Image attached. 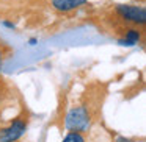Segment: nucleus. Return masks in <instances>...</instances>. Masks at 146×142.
<instances>
[{
    "mask_svg": "<svg viewBox=\"0 0 146 142\" xmlns=\"http://www.w3.org/2000/svg\"><path fill=\"white\" fill-rule=\"evenodd\" d=\"M27 130V117L21 116L7 128L0 130V142H14L25 133Z\"/></svg>",
    "mask_w": 146,
    "mask_h": 142,
    "instance_id": "nucleus-2",
    "label": "nucleus"
},
{
    "mask_svg": "<svg viewBox=\"0 0 146 142\" xmlns=\"http://www.w3.org/2000/svg\"><path fill=\"white\" fill-rule=\"evenodd\" d=\"M36 44V39L33 38V39H30V45H35Z\"/></svg>",
    "mask_w": 146,
    "mask_h": 142,
    "instance_id": "nucleus-8",
    "label": "nucleus"
},
{
    "mask_svg": "<svg viewBox=\"0 0 146 142\" xmlns=\"http://www.w3.org/2000/svg\"><path fill=\"white\" fill-rule=\"evenodd\" d=\"M116 13L127 22L143 25L146 20V10L138 5H116Z\"/></svg>",
    "mask_w": 146,
    "mask_h": 142,
    "instance_id": "nucleus-3",
    "label": "nucleus"
},
{
    "mask_svg": "<svg viewBox=\"0 0 146 142\" xmlns=\"http://www.w3.org/2000/svg\"><path fill=\"white\" fill-rule=\"evenodd\" d=\"M3 24H5L7 27H10V28H14V24H11V22H3Z\"/></svg>",
    "mask_w": 146,
    "mask_h": 142,
    "instance_id": "nucleus-7",
    "label": "nucleus"
},
{
    "mask_svg": "<svg viewBox=\"0 0 146 142\" xmlns=\"http://www.w3.org/2000/svg\"><path fill=\"white\" fill-rule=\"evenodd\" d=\"M0 66H2V55H0Z\"/></svg>",
    "mask_w": 146,
    "mask_h": 142,
    "instance_id": "nucleus-9",
    "label": "nucleus"
},
{
    "mask_svg": "<svg viewBox=\"0 0 146 142\" xmlns=\"http://www.w3.org/2000/svg\"><path fill=\"white\" fill-rule=\"evenodd\" d=\"M118 142H124V141H118Z\"/></svg>",
    "mask_w": 146,
    "mask_h": 142,
    "instance_id": "nucleus-10",
    "label": "nucleus"
},
{
    "mask_svg": "<svg viewBox=\"0 0 146 142\" xmlns=\"http://www.w3.org/2000/svg\"><path fill=\"white\" fill-rule=\"evenodd\" d=\"M63 142H85V139H83V136L80 134L79 131H71V133H68V136L63 139Z\"/></svg>",
    "mask_w": 146,
    "mask_h": 142,
    "instance_id": "nucleus-6",
    "label": "nucleus"
},
{
    "mask_svg": "<svg viewBox=\"0 0 146 142\" xmlns=\"http://www.w3.org/2000/svg\"><path fill=\"white\" fill-rule=\"evenodd\" d=\"M85 3H86V0H52V7L57 11H61V13L72 11Z\"/></svg>",
    "mask_w": 146,
    "mask_h": 142,
    "instance_id": "nucleus-4",
    "label": "nucleus"
},
{
    "mask_svg": "<svg viewBox=\"0 0 146 142\" xmlns=\"http://www.w3.org/2000/svg\"><path fill=\"white\" fill-rule=\"evenodd\" d=\"M66 126L71 131H85L90 126V114L85 108L79 106L69 111L66 116Z\"/></svg>",
    "mask_w": 146,
    "mask_h": 142,
    "instance_id": "nucleus-1",
    "label": "nucleus"
},
{
    "mask_svg": "<svg viewBox=\"0 0 146 142\" xmlns=\"http://www.w3.org/2000/svg\"><path fill=\"white\" fill-rule=\"evenodd\" d=\"M140 39H141V33L135 28H130L126 31V38L119 39V44L121 45H135Z\"/></svg>",
    "mask_w": 146,
    "mask_h": 142,
    "instance_id": "nucleus-5",
    "label": "nucleus"
}]
</instances>
